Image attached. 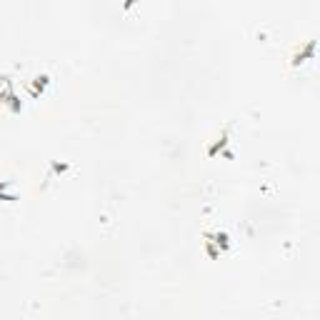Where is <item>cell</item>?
I'll list each match as a JSON object with an SVG mask.
<instances>
[{
	"label": "cell",
	"mask_w": 320,
	"mask_h": 320,
	"mask_svg": "<svg viewBox=\"0 0 320 320\" xmlns=\"http://www.w3.org/2000/svg\"><path fill=\"white\" fill-rule=\"evenodd\" d=\"M228 138H230V130L225 128V130H223V135H220V140H218L215 145H210V148H208V155H210V158H215V155H218V150H225ZM225 155H228V158H233V153H228V150H225Z\"/></svg>",
	"instance_id": "obj_1"
},
{
	"label": "cell",
	"mask_w": 320,
	"mask_h": 320,
	"mask_svg": "<svg viewBox=\"0 0 320 320\" xmlns=\"http://www.w3.org/2000/svg\"><path fill=\"white\" fill-rule=\"evenodd\" d=\"M205 238L210 240V243H215V245L220 248V253L230 248V240H228V235H225V233H205Z\"/></svg>",
	"instance_id": "obj_2"
},
{
	"label": "cell",
	"mask_w": 320,
	"mask_h": 320,
	"mask_svg": "<svg viewBox=\"0 0 320 320\" xmlns=\"http://www.w3.org/2000/svg\"><path fill=\"white\" fill-rule=\"evenodd\" d=\"M138 3H140V0H125V3H123V10L128 13V10H133V8H135Z\"/></svg>",
	"instance_id": "obj_5"
},
{
	"label": "cell",
	"mask_w": 320,
	"mask_h": 320,
	"mask_svg": "<svg viewBox=\"0 0 320 320\" xmlns=\"http://www.w3.org/2000/svg\"><path fill=\"white\" fill-rule=\"evenodd\" d=\"M313 53H315V43H313V40H310V43H308V48H305V53H303V55H305V58H313ZM300 63H303V60H300V55H295V58H293V65H295V68H298V65H300Z\"/></svg>",
	"instance_id": "obj_4"
},
{
	"label": "cell",
	"mask_w": 320,
	"mask_h": 320,
	"mask_svg": "<svg viewBox=\"0 0 320 320\" xmlns=\"http://www.w3.org/2000/svg\"><path fill=\"white\" fill-rule=\"evenodd\" d=\"M50 168H53V173H63V170H68V165H65V163H63V165H58V163H53Z\"/></svg>",
	"instance_id": "obj_6"
},
{
	"label": "cell",
	"mask_w": 320,
	"mask_h": 320,
	"mask_svg": "<svg viewBox=\"0 0 320 320\" xmlns=\"http://www.w3.org/2000/svg\"><path fill=\"white\" fill-rule=\"evenodd\" d=\"M48 83H50V78H48V75H38V78H35V83L28 88V90H30V95H33V98H38V93H43V90L48 88Z\"/></svg>",
	"instance_id": "obj_3"
}]
</instances>
